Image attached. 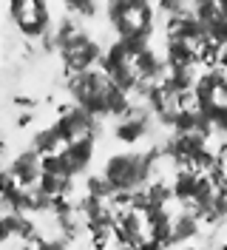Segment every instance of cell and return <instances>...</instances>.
Returning <instances> with one entry per match:
<instances>
[{
    "label": "cell",
    "mask_w": 227,
    "mask_h": 250,
    "mask_svg": "<svg viewBox=\"0 0 227 250\" xmlns=\"http://www.w3.org/2000/svg\"><path fill=\"white\" fill-rule=\"evenodd\" d=\"M68 91L74 105L88 111L91 117H125L131 105V97L114 85V80L105 71H85V74H74L68 80Z\"/></svg>",
    "instance_id": "1"
},
{
    "label": "cell",
    "mask_w": 227,
    "mask_h": 250,
    "mask_svg": "<svg viewBox=\"0 0 227 250\" xmlns=\"http://www.w3.org/2000/svg\"><path fill=\"white\" fill-rule=\"evenodd\" d=\"M159 156V148H153L148 154L139 151H122V154H111L103 168V176L114 193H136L151 185L153 162Z\"/></svg>",
    "instance_id": "2"
},
{
    "label": "cell",
    "mask_w": 227,
    "mask_h": 250,
    "mask_svg": "<svg viewBox=\"0 0 227 250\" xmlns=\"http://www.w3.org/2000/svg\"><path fill=\"white\" fill-rule=\"evenodd\" d=\"M105 15L117 31V40L151 46L156 23H153V6L148 0H111L105 6Z\"/></svg>",
    "instance_id": "3"
},
{
    "label": "cell",
    "mask_w": 227,
    "mask_h": 250,
    "mask_svg": "<svg viewBox=\"0 0 227 250\" xmlns=\"http://www.w3.org/2000/svg\"><path fill=\"white\" fill-rule=\"evenodd\" d=\"M148 46H139V43H125V40H114L108 46L105 57H103V71L114 80V85L122 88V91L131 97V91L142 88L145 83L139 80V71H136V54Z\"/></svg>",
    "instance_id": "4"
},
{
    "label": "cell",
    "mask_w": 227,
    "mask_h": 250,
    "mask_svg": "<svg viewBox=\"0 0 227 250\" xmlns=\"http://www.w3.org/2000/svg\"><path fill=\"white\" fill-rule=\"evenodd\" d=\"M193 100H196V108L210 117L213 123L219 117L227 114V71L222 68H207L196 77L193 85Z\"/></svg>",
    "instance_id": "5"
},
{
    "label": "cell",
    "mask_w": 227,
    "mask_h": 250,
    "mask_svg": "<svg viewBox=\"0 0 227 250\" xmlns=\"http://www.w3.org/2000/svg\"><path fill=\"white\" fill-rule=\"evenodd\" d=\"M9 15H12V23L23 37L37 40V37H45L51 31V9L43 0H15L9 6Z\"/></svg>",
    "instance_id": "6"
},
{
    "label": "cell",
    "mask_w": 227,
    "mask_h": 250,
    "mask_svg": "<svg viewBox=\"0 0 227 250\" xmlns=\"http://www.w3.org/2000/svg\"><path fill=\"white\" fill-rule=\"evenodd\" d=\"M60 57H62V65L65 71L74 77V74H85V71H94V62H103V51H100V43L88 37L85 31L74 34L68 43H62L60 48Z\"/></svg>",
    "instance_id": "7"
},
{
    "label": "cell",
    "mask_w": 227,
    "mask_h": 250,
    "mask_svg": "<svg viewBox=\"0 0 227 250\" xmlns=\"http://www.w3.org/2000/svg\"><path fill=\"white\" fill-rule=\"evenodd\" d=\"M54 131L60 134L62 148L71 145L77 140H85V137H94L97 131V117H91L88 111H83L80 105H71V108H62V114L54 123Z\"/></svg>",
    "instance_id": "8"
},
{
    "label": "cell",
    "mask_w": 227,
    "mask_h": 250,
    "mask_svg": "<svg viewBox=\"0 0 227 250\" xmlns=\"http://www.w3.org/2000/svg\"><path fill=\"white\" fill-rule=\"evenodd\" d=\"M94 151H97V140H94V137H85V140H77V142H71V145H65L60 151L65 173H68L71 179L80 176V173H85L91 168Z\"/></svg>",
    "instance_id": "9"
},
{
    "label": "cell",
    "mask_w": 227,
    "mask_h": 250,
    "mask_svg": "<svg viewBox=\"0 0 227 250\" xmlns=\"http://www.w3.org/2000/svg\"><path fill=\"white\" fill-rule=\"evenodd\" d=\"M148 134H151V117H148L145 108H139V111L131 108L120 123L114 125V137H117L120 142H128V145L142 142Z\"/></svg>",
    "instance_id": "10"
},
{
    "label": "cell",
    "mask_w": 227,
    "mask_h": 250,
    "mask_svg": "<svg viewBox=\"0 0 227 250\" xmlns=\"http://www.w3.org/2000/svg\"><path fill=\"white\" fill-rule=\"evenodd\" d=\"M9 171H12V176L23 188H37L40 185V176H43V156L37 151H31V148H26V151H20L12 159Z\"/></svg>",
    "instance_id": "11"
},
{
    "label": "cell",
    "mask_w": 227,
    "mask_h": 250,
    "mask_svg": "<svg viewBox=\"0 0 227 250\" xmlns=\"http://www.w3.org/2000/svg\"><path fill=\"white\" fill-rule=\"evenodd\" d=\"M165 62L170 71H193V65L199 62V51L187 43L179 40H167L165 46Z\"/></svg>",
    "instance_id": "12"
},
{
    "label": "cell",
    "mask_w": 227,
    "mask_h": 250,
    "mask_svg": "<svg viewBox=\"0 0 227 250\" xmlns=\"http://www.w3.org/2000/svg\"><path fill=\"white\" fill-rule=\"evenodd\" d=\"M145 219H148V236L153 242H159L162 248L173 245V216L165 208H151L145 213Z\"/></svg>",
    "instance_id": "13"
},
{
    "label": "cell",
    "mask_w": 227,
    "mask_h": 250,
    "mask_svg": "<svg viewBox=\"0 0 227 250\" xmlns=\"http://www.w3.org/2000/svg\"><path fill=\"white\" fill-rule=\"evenodd\" d=\"M199 182H202V173H196L193 168H179L176 176H173V182H170V185H173V199L193 205L196 190H199Z\"/></svg>",
    "instance_id": "14"
},
{
    "label": "cell",
    "mask_w": 227,
    "mask_h": 250,
    "mask_svg": "<svg viewBox=\"0 0 227 250\" xmlns=\"http://www.w3.org/2000/svg\"><path fill=\"white\" fill-rule=\"evenodd\" d=\"M199 222H202V219H199L190 208L182 210L179 216L173 219V245H185V242H190V239L199 233Z\"/></svg>",
    "instance_id": "15"
},
{
    "label": "cell",
    "mask_w": 227,
    "mask_h": 250,
    "mask_svg": "<svg viewBox=\"0 0 227 250\" xmlns=\"http://www.w3.org/2000/svg\"><path fill=\"white\" fill-rule=\"evenodd\" d=\"M145 190H148L151 208H165V205L173 199V185H170V182H151Z\"/></svg>",
    "instance_id": "16"
},
{
    "label": "cell",
    "mask_w": 227,
    "mask_h": 250,
    "mask_svg": "<svg viewBox=\"0 0 227 250\" xmlns=\"http://www.w3.org/2000/svg\"><path fill=\"white\" fill-rule=\"evenodd\" d=\"M85 190H88V196H94V199H114V190H111V185H108V179L100 173V176H88L85 179Z\"/></svg>",
    "instance_id": "17"
},
{
    "label": "cell",
    "mask_w": 227,
    "mask_h": 250,
    "mask_svg": "<svg viewBox=\"0 0 227 250\" xmlns=\"http://www.w3.org/2000/svg\"><path fill=\"white\" fill-rule=\"evenodd\" d=\"M68 12H80L85 17H94L97 15V3H83V0H71L68 3Z\"/></svg>",
    "instance_id": "18"
},
{
    "label": "cell",
    "mask_w": 227,
    "mask_h": 250,
    "mask_svg": "<svg viewBox=\"0 0 227 250\" xmlns=\"http://www.w3.org/2000/svg\"><path fill=\"white\" fill-rule=\"evenodd\" d=\"M34 250H65V248H62L60 242H51V239H37Z\"/></svg>",
    "instance_id": "19"
},
{
    "label": "cell",
    "mask_w": 227,
    "mask_h": 250,
    "mask_svg": "<svg viewBox=\"0 0 227 250\" xmlns=\"http://www.w3.org/2000/svg\"><path fill=\"white\" fill-rule=\"evenodd\" d=\"M219 9H222V15L227 17V0H219Z\"/></svg>",
    "instance_id": "20"
},
{
    "label": "cell",
    "mask_w": 227,
    "mask_h": 250,
    "mask_svg": "<svg viewBox=\"0 0 227 250\" xmlns=\"http://www.w3.org/2000/svg\"><path fill=\"white\" fill-rule=\"evenodd\" d=\"M111 250H136V248H128V245H117V248H111Z\"/></svg>",
    "instance_id": "21"
},
{
    "label": "cell",
    "mask_w": 227,
    "mask_h": 250,
    "mask_svg": "<svg viewBox=\"0 0 227 250\" xmlns=\"http://www.w3.org/2000/svg\"><path fill=\"white\" fill-rule=\"evenodd\" d=\"M17 250H34V248H31V245H20Z\"/></svg>",
    "instance_id": "22"
},
{
    "label": "cell",
    "mask_w": 227,
    "mask_h": 250,
    "mask_svg": "<svg viewBox=\"0 0 227 250\" xmlns=\"http://www.w3.org/2000/svg\"><path fill=\"white\" fill-rule=\"evenodd\" d=\"M91 250H94V248H91Z\"/></svg>",
    "instance_id": "23"
}]
</instances>
